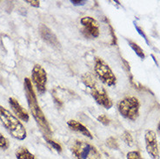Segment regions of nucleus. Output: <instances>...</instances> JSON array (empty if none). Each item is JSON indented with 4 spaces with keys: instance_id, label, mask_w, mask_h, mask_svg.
<instances>
[{
    "instance_id": "nucleus-7",
    "label": "nucleus",
    "mask_w": 160,
    "mask_h": 159,
    "mask_svg": "<svg viewBox=\"0 0 160 159\" xmlns=\"http://www.w3.org/2000/svg\"><path fill=\"white\" fill-rule=\"evenodd\" d=\"M32 80L39 94H44L46 92L47 73L40 64H35L32 68Z\"/></svg>"
},
{
    "instance_id": "nucleus-15",
    "label": "nucleus",
    "mask_w": 160,
    "mask_h": 159,
    "mask_svg": "<svg viewBox=\"0 0 160 159\" xmlns=\"http://www.w3.org/2000/svg\"><path fill=\"white\" fill-rule=\"evenodd\" d=\"M44 140H45V141H46L54 150H56L58 152H61V151H62V147H61V145H60L59 143H56L55 141L50 139L48 137H45V136H44Z\"/></svg>"
},
{
    "instance_id": "nucleus-23",
    "label": "nucleus",
    "mask_w": 160,
    "mask_h": 159,
    "mask_svg": "<svg viewBox=\"0 0 160 159\" xmlns=\"http://www.w3.org/2000/svg\"><path fill=\"white\" fill-rule=\"evenodd\" d=\"M136 29H137V30H138V33H139L140 35H141V36L144 37V39L146 40V42L148 43V40H147V37H146V36H145V34H144V32H143V31H142V30H141V29H140L139 27H138V26H136Z\"/></svg>"
},
{
    "instance_id": "nucleus-19",
    "label": "nucleus",
    "mask_w": 160,
    "mask_h": 159,
    "mask_svg": "<svg viewBox=\"0 0 160 159\" xmlns=\"http://www.w3.org/2000/svg\"><path fill=\"white\" fill-rule=\"evenodd\" d=\"M127 159H143L138 151H130L127 153Z\"/></svg>"
},
{
    "instance_id": "nucleus-4",
    "label": "nucleus",
    "mask_w": 160,
    "mask_h": 159,
    "mask_svg": "<svg viewBox=\"0 0 160 159\" xmlns=\"http://www.w3.org/2000/svg\"><path fill=\"white\" fill-rule=\"evenodd\" d=\"M71 151L76 159H101L96 147L84 141L76 140L72 143Z\"/></svg>"
},
{
    "instance_id": "nucleus-5",
    "label": "nucleus",
    "mask_w": 160,
    "mask_h": 159,
    "mask_svg": "<svg viewBox=\"0 0 160 159\" xmlns=\"http://www.w3.org/2000/svg\"><path fill=\"white\" fill-rule=\"evenodd\" d=\"M140 103L138 99L134 97H124L118 103V108L120 114L127 119L135 121L139 116Z\"/></svg>"
},
{
    "instance_id": "nucleus-1",
    "label": "nucleus",
    "mask_w": 160,
    "mask_h": 159,
    "mask_svg": "<svg viewBox=\"0 0 160 159\" xmlns=\"http://www.w3.org/2000/svg\"><path fill=\"white\" fill-rule=\"evenodd\" d=\"M24 91H25V96H26V98H27L30 111L32 112L34 119L36 120L38 125L40 127L41 131L44 132L45 137L51 136L52 135V130H51V127H50V124H49L45 116L44 115V112H42L41 108L39 107V104L38 103L36 93L34 92L32 82L28 77L24 78Z\"/></svg>"
},
{
    "instance_id": "nucleus-6",
    "label": "nucleus",
    "mask_w": 160,
    "mask_h": 159,
    "mask_svg": "<svg viewBox=\"0 0 160 159\" xmlns=\"http://www.w3.org/2000/svg\"><path fill=\"white\" fill-rule=\"evenodd\" d=\"M94 71L97 77L99 78L104 84L112 87L117 84V77L112 72V69L108 64L104 62L101 57H97L94 63Z\"/></svg>"
},
{
    "instance_id": "nucleus-20",
    "label": "nucleus",
    "mask_w": 160,
    "mask_h": 159,
    "mask_svg": "<svg viewBox=\"0 0 160 159\" xmlns=\"http://www.w3.org/2000/svg\"><path fill=\"white\" fill-rule=\"evenodd\" d=\"M98 120L101 123H103L104 125H108L109 123H110V119H109L108 117L106 115H101L99 117H98Z\"/></svg>"
},
{
    "instance_id": "nucleus-24",
    "label": "nucleus",
    "mask_w": 160,
    "mask_h": 159,
    "mask_svg": "<svg viewBox=\"0 0 160 159\" xmlns=\"http://www.w3.org/2000/svg\"><path fill=\"white\" fill-rule=\"evenodd\" d=\"M158 131H160V123H158Z\"/></svg>"
},
{
    "instance_id": "nucleus-8",
    "label": "nucleus",
    "mask_w": 160,
    "mask_h": 159,
    "mask_svg": "<svg viewBox=\"0 0 160 159\" xmlns=\"http://www.w3.org/2000/svg\"><path fill=\"white\" fill-rule=\"evenodd\" d=\"M80 22L83 26L82 33L85 37L97 38L99 36V25L96 19L92 17L87 16L82 17Z\"/></svg>"
},
{
    "instance_id": "nucleus-22",
    "label": "nucleus",
    "mask_w": 160,
    "mask_h": 159,
    "mask_svg": "<svg viewBox=\"0 0 160 159\" xmlns=\"http://www.w3.org/2000/svg\"><path fill=\"white\" fill-rule=\"evenodd\" d=\"M72 3L74 5H83L86 3V1L85 0H78V1H75V0H72Z\"/></svg>"
},
{
    "instance_id": "nucleus-9",
    "label": "nucleus",
    "mask_w": 160,
    "mask_h": 159,
    "mask_svg": "<svg viewBox=\"0 0 160 159\" xmlns=\"http://www.w3.org/2000/svg\"><path fill=\"white\" fill-rule=\"evenodd\" d=\"M146 151L152 159H159V151L156 133L153 131H146L144 135Z\"/></svg>"
},
{
    "instance_id": "nucleus-21",
    "label": "nucleus",
    "mask_w": 160,
    "mask_h": 159,
    "mask_svg": "<svg viewBox=\"0 0 160 159\" xmlns=\"http://www.w3.org/2000/svg\"><path fill=\"white\" fill-rule=\"evenodd\" d=\"M26 3H28L29 4H31L32 6H34V7H36V8H38L40 6V2L38 0H32V1H30V0H26L25 1Z\"/></svg>"
},
{
    "instance_id": "nucleus-16",
    "label": "nucleus",
    "mask_w": 160,
    "mask_h": 159,
    "mask_svg": "<svg viewBox=\"0 0 160 159\" xmlns=\"http://www.w3.org/2000/svg\"><path fill=\"white\" fill-rule=\"evenodd\" d=\"M122 138L124 140V142L126 144H128L129 146H132V143H133V138H132L131 133L128 131H124V134L122 136Z\"/></svg>"
},
{
    "instance_id": "nucleus-3",
    "label": "nucleus",
    "mask_w": 160,
    "mask_h": 159,
    "mask_svg": "<svg viewBox=\"0 0 160 159\" xmlns=\"http://www.w3.org/2000/svg\"><path fill=\"white\" fill-rule=\"evenodd\" d=\"M0 121L3 123L9 133L18 140H24L26 138V130L23 123L18 119L12 112L0 105Z\"/></svg>"
},
{
    "instance_id": "nucleus-10",
    "label": "nucleus",
    "mask_w": 160,
    "mask_h": 159,
    "mask_svg": "<svg viewBox=\"0 0 160 159\" xmlns=\"http://www.w3.org/2000/svg\"><path fill=\"white\" fill-rule=\"evenodd\" d=\"M9 104L12 108V112H14V114L22 120V121H24V122H28L29 118V113L27 112V111L24 109V107L21 106L18 100L15 99L14 97H10L9 98Z\"/></svg>"
},
{
    "instance_id": "nucleus-18",
    "label": "nucleus",
    "mask_w": 160,
    "mask_h": 159,
    "mask_svg": "<svg viewBox=\"0 0 160 159\" xmlns=\"http://www.w3.org/2000/svg\"><path fill=\"white\" fill-rule=\"evenodd\" d=\"M106 144H107L108 147H110L111 149H113V150L118 149V143L117 142V140L112 137H109L108 139L106 140Z\"/></svg>"
},
{
    "instance_id": "nucleus-12",
    "label": "nucleus",
    "mask_w": 160,
    "mask_h": 159,
    "mask_svg": "<svg viewBox=\"0 0 160 159\" xmlns=\"http://www.w3.org/2000/svg\"><path fill=\"white\" fill-rule=\"evenodd\" d=\"M67 125H68L69 127L72 129V131H75L77 132H79L81 133L82 135L85 136V137H87L89 138H91L92 139V133H91V131H89L87 128L85 127L84 125H83L82 123H79V122H78L76 120H69L68 122H67Z\"/></svg>"
},
{
    "instance_id": "nucleus-2",
    "label": "nucleus",
    "mask_w": 160,
    "mask_h": 159,
    "mask_svg": "<svg viewBox=\"0 0 160 159\" xmlns=\"http://www.w3.org/2000/svg\"><path fill=\"white\" fill-rule=\"evenodd\" d=\"M82 82L86 87L91 90V95L99 105H102L105 109H110L112 107L113 103L105 89L98 84V82L92 76V74L88 72L83 74Z\"/></svg>"
},
{
    "instance_id": "nucleus-13",
    "label": "nucleus",
    "mask_w": 160,
    "mask_h": 159,
    "mask_svg": "<svg viewBox=\"0 0 160 159\" xmlns=\"http://www.w3.org/2000/svg\"><path fill=\"white\" fill-rule=\"evenodd\" d=\"M17 159H35V156L28 151V149L21 146L16 151Z\"/></svg>"
},
{
    "instance_id": "nucleus-11",
    "label": "nucleus",
    "mask_w": 160,
    "mask_h": 159,
    "mask_svg": "<svg viewBox=\"0 0 160 159\" xmlns=\"http://www.w3.org/2000/svg\"><path fill=\"white\" fill-rule=\"evenodd\" d=\"M39 32L41 37L49 44L53 45V46H58L60 44L56 35L52 32L51 29H49L44 24H41L39 26Z\"/></svg>"
},
{
    "instance_id": "nucleus-17",
    "label": "nucleus",
    "mask_w": 160,
    "mask_h": 159,
    "mask_svg": "<svg viewBox=\"0 0 160 159\" xmlns=\"http://www.w3.org/2000/svg\"><path fill=\"white\" fill-rule=\"evenodd\" d=\"M9 147L8 139L4 137L2 133H0V149L1 150H7Z\"/></svg>"
},
{
    "instance_id": "nucleus-14",
    "label": "nucleus",
    "mask_w": 160,
    "mask_h": 159,
    "mask_svg": "<svg viewBox=\"0 0 160 159\" xmlns=\"http://www.w3.org/2000/svg\"><path fill=\"white\" fill-rule=\"evenodd\" d=\"M129 44H130V46L132 48V50L134 51V52H136V54L140 58H142V59H144V51L142 50V48L140 47L138 44H137L136 43H134V42H132L131 40H129Z\"/></svg>"
}]
</instances>
